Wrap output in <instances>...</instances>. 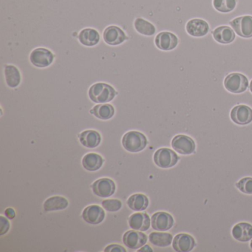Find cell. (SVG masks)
Masks as SVG:
<instances>
[{"mask_svg": "<svg viewBox=\"0 0 252 252\" xmlns=\"http://www.w3.org/2000/svg\"><path fill=\"white\" fill-rule=\"evenodd\" d=\"M88 94L91 101L98 104H104L113 101L117 92L110 85L96 83L91 87Z\"/></svg>", "mask_w": 252, "mask_h": 252, "instance_id": "1", "label": "cell"}, {"mask_svg": "<svg viewBox=\"0 0 252 252\" xmlns=\"http://www.w3.org/2000/svg\"><path fill=\"white\" fill-rule=\"evenodd\" d=\"M122 146L129 153H139L147 147V137L138 131L126 132L122 138Z\"/></svg>", "mask_w": 252, "mask_h": 252, "instance_id": "2", "label": "cell"}, {"mask_svg": "<svg viewBox=\"0 0 252 252\" xmlns=\"http://www.w3.org/2000/svg\"><path fill=\"white\" fill-rule=\"evenodd\" d=\"M153 160L158 167L169 169L176 165L179 157L170 149L160 148L155 153Z\"/></svg>", "mask_w": 252, "mask_h": 252, "instance_id": "3", "label": "cell"}, {"mask_svg": "<svg viewBox=\"0 0 252 252\" xmlns=\"http://www.w3.org/2000/svg\"><path fill=\"white\" fill-rule=\"evenodd\" d=\"M224 86L227 91L232 94H241L247 90L249 81L241 73H231L225 77Z\"/></svg>", "mask_w": 252, "mask_h": 252, "instance_id": "4", "label": "cell"}, {"mask_svg": "<svg viewBox=\"0 0 252 252\" xmlns=\"http://www.w3.org/2000/svg\"><path fill=\"white\" fill-rule=\"evenodd\" d=\"M54 60L53 53L46 48H36L30 55V61L33 65L39 68L48 67Z\"/></svg>", "mask_w": 252, "mask_h": 252, "instance_id": "5", "label": "cell"}, {"mask_svg": "<svg viewBox=\"0 0 252 252\" xmlns=\"http://www.w3.org/2000/svg\"><path fill=\"white\" fill-rule=\"evenodd\" d=\"M230 26L241 37H252V17L251 16L237 17L230 22Z\"/></svg>", "mask_w": 252, "mask_h": 252, "instance_id": "6", "label": "cell"}, {"mask_svg": "<svg viewBox=\"0 0 252 252\" xmlns=\"http://www.w3.org/2000/svg\"><path fill=\"white\" fill-rule=\"evenodd\" d=\"M92 190L98 197H109L116 191V184L110 178H100L93 184Z\"/></svg>", "mask_w": 252, "mask_h": 252, "instance_id": "7", "label": "cell"}, {"mask_svg": "<svg viewBox=\"0 0 252 252\" xmlns=\"http://www.w3.org/2000/svg\"><path fill=\"white\" fill-rule=\"evenodd\" d=\"M172 147L180 154L191 155L195 150V143L190 137L178 135L172 139Z\"/></svg>", "mask_w": 252, "mask_h": 252, "instance_id": "8", "label": "cell"}, {"mask_svg": "<svg viewBox=\"0 0 252 252\" xmlns=\"http://www.w3.org/2000/svg\"><path fill=\"white\" fill-rule=\"evenodd\" d=\"M147 236L142 231L131 230L126 231L123 236V243L128 249L136 250L146 245Z\"/></svg>", "mask_w": 252, "mask_h": 252, "instance_id": "9", "label": "cell"}, {"mask_svg": "<svg viewBox=\"0 0 252 252\" xmlns=\"http://www.w3.org/2000/svg\"><path fill=\"white\" fill-rule=\"evenodd\" d=\"M151 225L156 231H168L173 226L174 219L167 212H156L152 216Z\"/></svg>", "mask_w": 252, "mask_h": 252, "instance_id": "10", "label": "cell"}, {"mask_svg": "<svg viewBox=\"0 0 252 252\" xmlns=\"http://www.w3.org/2000/svg\"><path fill=\"white\" fill-rule=\"evenodd\" d=\"M105 218V212L98 205L87 206L82 212V218L85 222L91 225H98L103 222Z\"/></svg>", "mask_w": 252, "mask_h": 252, "instance_id": "11", "label": "cell"}, {"mask_svg": "<svg viewBox=\"0 0 252 252\" xmlns=\"http://www.w3.org/2000/svg\"><path fill=\"white\" fill-rule=\"evenodd\" d=\"M231 120L239 125H246L252 122V110L246 105H238L231 110Z\"/></svg>", "mask_w": 252, "mask_h": 252, "instance_id": "12", "label": "cell"}, {"mask_svg": "<svg viewBox=\"0 0 252 252\" xmlns=\"http://www.w3.org/2000/svg\"><path fill=\"white\" fill-rule=\"evenodd\" d=\"M104 42L109 45L116 46L121 45L127 39L125 32L116 26H110L104 30L103 33Z\"/></svg>", "mask_w": 252, "mask_h": 252, "instance_id": "13", "label": "cell"}, {"mask_svg": "<svg viewBox=\"0 0 252 252\" xmlns=\"http://www.w3.org/2000/svg\"><path fill=\"white\" fill-rule=\"evenodd\" d=\"M156 45L162 51H169L175 49L178 43V37L170 32H161L156 37Z\"/></svg>", "mask_w": 252, "mask_h": 252, "instance_id": "14", "label": "cell"}, {"mask_svg": "<svg viewBox=\"0 0 252 252\" xmlns=\"http://www.w3.org/2000/svg\"><path fill=\"white\" fill-rule=\"evenodd\" d=\"M172 246L174 250L178 252H191L195 246V241L189 234L182 233L175 236Z\"/></svg>", "mask_w": 252, "mask_h": 252, "instance_id": "15", "label": "cell"}, {"mask_svg": "<svg viewBox=\"0 0 252 252\" xmlns=\"http://www.w3.org/2000/svg\"><path fill=\"white\" fill-rule=\"evenodd\" d=\"M150 222H151V219L149 215L147 213H142V212L132 214L128 219L129 227L136 231H147L150 228Z\"/></svg>", "mask_w": 252, "mask_h": 252, "instance_id": "16", "label": "cell"}, {"mask_svg": "<svg viewBox=\"0 0 252 252\" xmlns=\"http://www.w3.org/2000/svg\"><path fill=\"white\" fill-rule=\"evenodd\" d=\"M187 33L194 37H201L206 36L209 32V26L204 20L194 19L187 23Z\"/></svg>", "mask_w": 252, "mask_h": 252, "instance_id": "17", "label": "cell"}, {"mask_svg": "<svg viewBox=\"0 0 252 252\" xmlns=\"http://www.w3.org/2000/svg\"><path fill=\"white\" fill-rule=\"evenodd\" d=\"M79 139L84 147L94 149L99 145L101 137L97 131L85 130L79 134Z\"/></svg>", "mask_w": 252, "mask_h": 252, "instance_id": "18", "label": "cell"}, {"mask_svg": "<svg viewBox=\"0 0 252 252\" xmlns=\"http://www.w3.org/2000/svg\"><path fill=\"white\" fill-rule=\"evenodd\" d=\"M232 236L240 242H248L252 239V225L248 222H240L232 228Z\"/></svg>", "mask_w": 252, "mask_h": 252, "instance_id": "19", "label": "cell"}, {"mask_svg": "<svg viewBox=\"0 0 252 252\" xmlns=\"http://www.w3.org/2000/svg\"><path fill=\"white\" fill-rule=\"evenodd\" d=\"M104 163V159L96 153H88L82 159V166L89 172H95L101 169Z\"/></svg>", "mask_w": 252, "mask_h": 252, "instance_id": "20", "label": "cell"}, {"mask_svg": "<svg viewBox=\"0 0 252 252\" xmlns=\"http://www.w3.org/2000/svg\"><path fill=\"white\" fill-rule=\"evenodd\" d=\"M69 202L65 197L62 196H54L49 197L44 203V210L45 212L64 210L68 206Z\"/></svg>", "mask_w": 252, "mask_h": 252, "instance_id": "21", "label": "cell"}, {"mask_svg": "<svg viewBox=\"0 0 252 252\" xmlns=\"http://www.w3.org/2000/svg\"><path fill=\"white\" fill-rule=\"evenodd\" d=\"M213 37L219 43L229 44L235 39V33L231 28L220 26L214 31Z\"/></svg>", "mask_w": 252, "mask_h": 252, "instance_id": "22", "label": "cell"}, {"mask_svg": "<svg viewBox=\"0 0 252 252\" xmlns=\"http://www.w3.org/2000/svg\"><path fill=\"white\" fill-rule=\"evenodd\" d=\"M126 204L135 212L146 210L149 206V199L144 194H134L128 198Z\"/></svg>", "mask_w": 252, "mask_h": 252, "instance_id": "23", "label": "cell"}, {"mask_svg": "<svg viewBox=\"0 0 252 252\" xmlns=\"http://www.w3.org/2000/svg\"><path fill=\"white\" fill-rule=\"evenodd\" d=\"M79 40L80 43L85 45V46H95L99 42V33H98L96 30H94V29H84L79 33Z\"/></svg>", "mask_w": 252, "mask_h": 252, "instance_id": "24", "label": "cell"}, {"mask_svg": "<svg viewBox=\"0 0 252 252\" xmlns=\"http://www.w3.org/2000/svg\"><path fill=\"white\" fill-rule=\"evenodd\" d=\"M5 77L7 85L11 88H17L21 82L20 70L14 65L5 66Z\"/></svg>", "mask_w": 252, "mask_h": 252, "instance_id": "25", "label": "cell"}, {"mask_svg": "<svg viewBox=\"0 0 252 252\" xmlns=\"http://www.w3.org/2000/svg\"><path fill=\"white\" fill-rule=\"evenodd\" d=\"M91 113L97 119L109 120L114 116L115 109L111 104H98L91 110Z\"/></svg>", "mask_w": 252, "mask_h": 252, "instance_id": "26", "label": "cell"}, {"mask_svg": "<svg viewBox=\"0 0 252 252\" xmlns=\"http://www.w3.org/2000/svg\"><path fill=\"white\" fill-rule=\"evenodd\" d=\"M172 234L165 232H152L149 236V240L152 244L158 247H167L172 242Z\"/></svg>", "mask_w": 252, "mask_h": 252, "instance_id": "27", "label": "cell"}, {"mask_svg": "<svg viewBox=\"0 0 252 252\" xmlns=\"http://www.w3.org/2000/svg\"><path fill=\"white\" fill-rule=\"evenodd\" d=\"M135 30L144 36H153L156 33V28L152 23L146 21L144 19L138 18L134 23Z\"/></svg>", "mask_w": 252, "mask_h": 252, "instance_id": "28", "label": "cell"}, {"mask_svg": "<svg viewBox=\"0 0 252 252\" xmlns=\"http://www.w3.org/2000/svg\"><path fill=\"white\" fill-rule=\"evenodd\" d=\"M236 5V0H213L214 7L220 12H231L235 8Z\"/></svg>", "mask_w": 252, "mask_h": 252, "instance_id": "29", "label": "cell"}, {"mask_svg": "<svg viewBox=\"0 0 252 252\" xmlns=\"http://www.w3.org/2000/svg\"><path fill=\"white\" fill-rule=\"evenodd\" d=\"M101 205L106 211L110 212H118L122 207V201L117 199H108V200H103Z\"/></svg>", "mask_w": 252, "mask_h": 252, "instance_id": "30", "label": "cell"}, {"mask_svg": "<svg viewBox=\"0 0 252 252\" xmlns=\"http://www.w3.org/2000/svg\"><path fill=\"white\" fill-rule=\"evenodd\" d=\"M237 188L245 194H252V178L247 177L243 178L236 184Z\"/></svg>", "mask_w": 252, "mask_h": 252, "instance_id": "31", "label": "cell"}, {"mask_svg": "<svg viewBox=\"0 0 252 252\" xmlns=\"http://www.w3.org/2000/svg\"><path fill=\"white\" fill-rule=\"evenodd\" d=\"M0 224H1V230H0V235L3 236L4 234H6L10 229V224L9 221H8V218H5V217L0 216Z\"/></svg>", "mask_w": 252, "mask_h": 252, "instance_id": "32", "label": "cell"}, {"mask_svg": "<svg viewBox=\"0 0 252 252\" xmlns=\"http://www.w3.org/2000/svg\"><path fill=\"white\" fill-rule=\"evenodd\" d=\"M105 252H126V250L123 247V246H120V245L117 244H111L109 245L108 246L105 248L104 249Z\"/></svg>", "mask_w": 252, "mask_h": 252, "instance_id": "33", "label": "cell"}, {"mask_svg": "<svg viewBox=\"0 0 252 252\" xmlns=\"http://www.w3.org/2000/svg\"><path fill=\"white\" fill-rule=\"evenodd\" d=\"M5 215L6 218L9 220L14 219L16 217V212L12 208H8L5 211Z\"/></svg>", "mask_w": 252, "mask_h": 252, "instance_id": "34", "label": "cell"}, {"mask_svg": "<svg viewBox=\"0 0 252 252\" xmlns=\"http://www.w3.org/2000/svg\"><path fill=\"white\" fill-rule=\"evenodd\" d=\"M138 252H153V249H152V248L150 247V246H148V245H147V246H145V245H144V247H141V249H139V250H138Z\"/></svg>", "mask_w": 252, "mask_h": 252, "instance_id": "35", "label": "cell"}, {"mask_svg": "<svg viewBox=\"0 0 252 252\" xmlns=\"http://www.w3.org/2000/svg\"><path fill=\"white\" fill-rule=\"evenodd\" d=\"M249 88H250L251 92L252 93V82H251L250 87H249Z\"/></svg>", "mask_w": 252, "mask_h": 252, "instance_id": "36", "label": "cell"}]
</instances>
